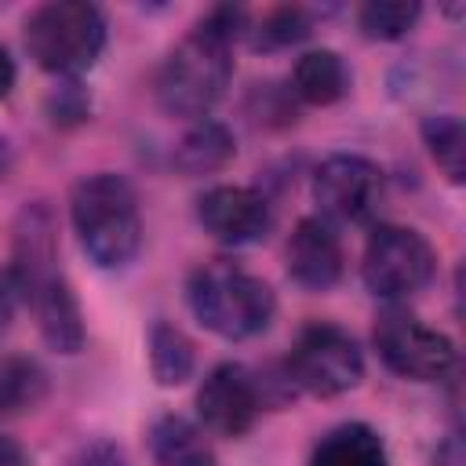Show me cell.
<instances>
[{"instance_id":"obj_1","label":"cell","mask_w":466,"mask_h":466,"mask_svg":"<svg viewBox=\"0 0 466 466\" xmlns=\"http://www.w3.org/2000/svg\"><path fill=\"white\" fill-rule=\"evenodd\" d=\"M11 277L18 299L33 309L36 331L47 350L73 357L87 342L80 299L58 262V222L47 200H29L18 208L11 226Z\"/></svg>"},{"instance_id":"obj_2","label":"cell","mask_w":466,"mask_h":466,"mask_svg":"<svg viewBox=\"0 0 466 466\" xmlns=\"http://www.w3.org/2000/svg\"><path fill=\"white\" fill-rule=\"evenodd\" d=\"M248 29V11L218 4L164 55L153 76L157 106L175 120H204L233 80V47Z\"/></svg>"},{"instance_id":"obj_3","label":"cell","mask_w":466,"mask_h":466,"mask_svg":"<svg viewBox=\"0 0 466 466\" xmlns=\"http://www.w3.org/2000/svg\"><path fill=\"white\" fill-rule=\"evenodd\" d=\"M69 222L80 251L98 269H124L142 251V211L135 186L116 171L84 175L69 193Z\"/></svg>"},{"instance_id":"obj_4","label":"cell","mask_w":466,"mask_h":466,"mask_svg":"<svg viewBox=\"0 0 466 466\" xmlns=\"http://www.w3.org/2000/svg\"><path fill=\"white\" fill-rule=\"evenodd\" d=\"M186 302L200 328L218 339L248 342L277 317L273 288L237 258H208L186 280Z\"/></svg>"},{"instance_id":"obj_5","label":"cell","mask_w":466,"mask_h":466,"mask_svg":"<svg viewBox=\"0 0 466 466\" xmlns=\"http://www.w3.org/2000/svg\"><path fill=\"white\" fill-rule=\"evenodd\" d=\"M109 40V25L98 4L91 0H47L29 11L22 25V44L29 58L62 80L87 73Z\"/></svg>"},{"instance_id":"obj_6","label":"cell","mask_w":466,"mask_h":466,"mask_svg":"<svg viewBox=\"0 0 466 466\" xmlns=\"http://www.w3.org/2000/svg\"><path fill=\"white\" fill-rule=\"evenodd\" d=\"M284 379L291 390L320 400L342 397L353 386H360L364 353L346 328L331 320H309L284 357Z\"/></svg>"},{"instance_id":"obj_7","label":"cell","mask_w":466,"mask_h":466,"mask_svg":"<svg viewBox=\"0 0 466 466\" xmlns=\"http://www.w3.org/2000/svg\"><path fill=\"white\" fill-rule=\"evenodd\" d=\"M433 273H437V251L415 226H400V222L371 226L360 255V280L375 299L386 302L411 299L433 280Z\"/></svg>"},{"instance_id":"obj_8","label":"cell","mask_w":466,"mask_h":466,"mask_svg":"<svg viewBox=\"0 0 466 466\" xmlns=\"http://www.w3.org/2000/svg\"><path fill=\"white\" fill-rule=\"evenodd\" d=\"M371 339H375L379 360L408 382H441L455 371V360H459L455 342L404 306L382 309L375 317Z\"/></svg>"},{"instance_id":"obj_9","label":"cell","mask_w":466,"mask_h":466,"mask_svg":"<svg viewBox=\"0 0 466 466\" xmlns=\"http://www.w3.org/2000/svg\"><path fill=\"white\" fill-rule=\"evenodd\" d=\"M386 197V171L364 153H331L313 171V200L328 222H371Z\"/></svg>"},{"instance_id":"obj_10","label":"cell","mask_w":466,"mask_h":466,"mask_svg":"<svg viewBox=\"0 0 466 466\" xmlns=\"http://www.w3.org/2000/svg\"><path fill=\"white\" fill-rule=\"evenodd\" d=\"M262 408H266L262 382L240 360L215 364L197 390V419L204 433H215V437H229V441L244 437L258 422Z\"/></svg>"},{"instance_id":"obj_11","label":"cell","mask_w":466,"mask_h":466,"mask_svg":"<svg viewBox=\"0 0 466 466\" xmlns=\"http://www.w3.org/2000/svg\"><path fill=\"white\" fill-rule=\"evenodd\" d=\"M197 222L218 244L248 248V244H262L269 237L273 208L255 186L222 182L197 197Z\"/></svg>"},{"instance_id":"obj_12","label":"cell","mask_w":466,"mask_h":466,"mask_svg":"<svg viewBox=\"0 0 466 466\" xmlns=\"http://www.w3.org/2000/svg\"><path fill=\"white\" fill-rule=\"evenodd\" d=\"M288 277L306 291H331L346 273V251L335 222L324 215H302L284 248Z\"/></svg>"},{"instance_id":"obj_13","label":"cell","mask_w":466,"mask_h":466,"mask_svg":"<svg viewBox=\"0 0 466 466\" xmlns=\"http://www.w3.org/2000/svg\"><path fill=\"white\" fill-rule=\"evenodd\" d=\"M350 66L339 51L331 47H313L306 55H299V62L291 66V80L288 91L291 98L306 102V106H335L350 95Z\"/></svg>"},{"instance_id":"obj_14","label":"cell","mask_w":466,"mask_h":466,"mask_svg":"<svg viewBox=\"0 0 466 466\" xmlns=\"http://www.w3.org/2000/svg\"><path fill=\"white\" fill-rule=\"evenodd\" d=\"M149 455L157 466H218L204 426L175 411L160 415L149 426Z\"/></svg>"},{"instance_id":"obj_15","label":"cell","mask_w":466,"mask_h":466,"mask_svg":"<svg viewBox=\"0 0 466 466\" xmlns=\"http://www.w3.org/2000/svg\"><path fill=\"white\" fill-rule=\"evenodd\" d=\"M237 157V138L233 131L222 124V120H193L189 131L178 138L175 153H171V164L178 175L186 178H200V175H215L222 171L229 160Z\"/></svg>"},{"instance_id":"obj_16","label":"cell","mask_w":466,"mask_h":466,"mask_svg":"<svg viewBox=\"0 0 466 466\" xmlns=\"http://www.w3.org/2000/svg\"><path fill=\"white\" fill-rule=\"evenodd\" d=\"M306 466H390V451L375 426L339 422L313 444Z\"/></svg>"},{"instance_id":"obj_17","label":"cell","mask_w":466,"mask_h":466,"mask_svg":"<svg viewBox=\"0 0 466 466\" xmlns=\"http://www.w3.org/2000/svg\"><path fill=\"white\" fill-rule=\"evenodd\" d=\"M51 393V375L25 353H0V415L36 411Z\"/></svg>"},{"instance_id":"obj_18","label":"cell","mask_w":466,"mask_h":466,"mask_svg":"<svg viewBox=\"0 0 466 466\" xmlns=\"http://www.w3.org/2000/svg\"><path fill=\"white\" fill-rule=\"evenodd\" d=\"M146 346H149V371H153L157 386L171 390V386H182V382L193 379V371H197V346H193V339L178 324L153 320Z\"/></svg>"},{"instance_id":"obj_19","label":"cell","mask_w":466,"mask_h":466,"mask_svg":"<svg viewBox=\"0 0 466 466\" xmlns=\"http://www.w3.org/2000/svg\"><path fill=\"white\" fill-rule=\"evenodd\" d=\"M422 142L441 167V175L451 186H462L466 178V131L455 113H433L422 120Z\"/></svg>"},{"instance_id":"obj_20","label":"cell","mask_w":466,"mask_h":466,"mask_svg":"<svg viewBox=\"0 0 466 466\" xmlns=\"http://www.w3.org/2000/svg\"><path fill=\"white\" fill-rule=\"evenodd\" d=\"M309 33H313V15L299 4H280V7L266 11L258 25L244 29V36L255 51H280V47L302 44Z\"/></svg>"},{"instance_id":"obj_21","label":"cell","mask_w":466,"mask_h":466,"mask_svg":"<svg viewBox=\"0 0 466 466\" xmlns=\"http://www.w3.org/2000/svg\"><path fill=\"white\" fill-rule=\"evenodd\" d=\"M422 18L419 0H368L357 7V25L368 40H404Z\"/></svg>"},{"instance_id":"obj_22","label":"cell","mask_w":466,"mask_h":466,"mask_svg":"<svg viewBox=\"0 0 466 466\" xmlns=\"http://www.w3.org/2000/svg\"><path fill=\"white\" fill-rule=\"evenodd\" d=\"M47 113H51L55 124L69 127V124L87 120V113H91V98H87V91H84L76 80H66L62 87L51 91V98H47Z\"/></svg>"},{"instance_id":"obj_23","label":"cell","mask_w":466,"mask_h":466,"mask_svg":"<svg viewBox=\"0 0 466 466\" xmlns=\"http://www.w3.org/2000/svg\"><path fill=\"white\" fill-rule=\"evenodd\" d=\"M76 466H127V462H124V451L120 448H113L109 441H98V444H91V448L80 451Z\"/></svg>"},{"instance_id":"obj_24","label":"cell","mask_w":466,"mask_h":466,"mask_svg":"<svg viewBox=\"0 0 466 466\" xmlns=\"http://www.w3.org/2000/svg\"><path fill=\"white\" fill-rule=\"evenodd\" d=\"M18 302H22V299H18V288H15L11 269H0V331H7V328H11Z\"/></svg>"},{"instance_id":"obj_25","label":"cell","mask_w":466,"mask_h":466,"mask_svg":"<svg viewBox=\"0 0 466 466\" xmlns=\"http://www.w3.org/2000/svg\"><path fill=\"white\" fill-rule=\"evenodd\" d=\"M0 466H29L25 448L15 437H4V433H0Z\"/></svg>"},{"instance_id":"obj_26","label":"cell","mask_w":466,"mask_h":466,"mask_svg":"<svg viewBox=\"0 0 466 466\" xmlns=\"http://www.w3.org/2000/svg\"><path fill=\"white\" fill-rule=\"evenodd\" d=\"M15 80H18V69H15V58H11V51L0 44V98H7L11 95V87H15Z\"/></svg>"},{"instance_id":"obj_27","label":"cell","mask_w":466,"mask_h":466,"mask_svg":"<svg viewBox=\"0 0 466 466\" xmlns=\"http://www.w3.org/2000/svg\"><path fill=\"white\" fill-rule=\"evenodd\" d=\"M11 164H15V149H11V142H7V135H0V178H7V171H11Z\"/></svg>"}]
</instances>
